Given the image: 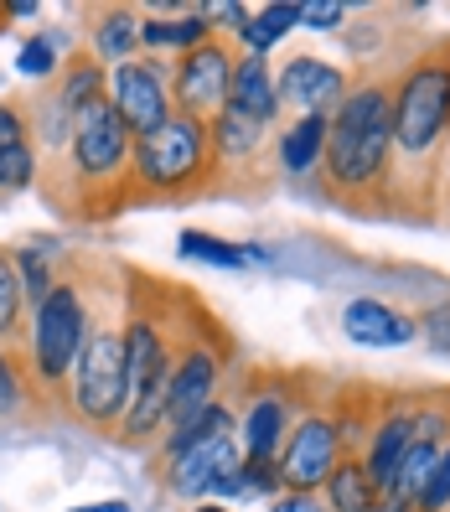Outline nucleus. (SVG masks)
Wrapping results in <instances>:
<instances>
[{"label": "nucleus", "instance_id": "14", "mask_svg": "<svg viewBox=\"0 0 450 512\" xmlns=\"http://www.w3.org/2000/svg\"><path fill=\"white\" fill-rule=\"evenodd\" d=\"M26 342H32V311H26L21 269H16L11 249H0V352L21 368L26 363Z\"/></svg>", "mask_w": 450, "mask_h": 512}, {"label": "nucleus", "instance_id": "11", "mask_svg": "<svg viewBox=\"0 0 450 512\" xmlns=\"http://www.w3.org/2000/svg\"><path fill=\"white\" fill-rule=\"evenodd\" d=\"M233 466H238L233 430H228V435H213V440H197L192 450H182V456L166 461V492L202 502V492H218V481H223Z\"/></svg>", "mask_w": 450, "mask_h": 512}, {"label": "nucleus", "instance_id": "33", "mask_svg": "<svg viewBox=\"0 0 450 512\" xmlns=\"http://www.w3.org/2000/svg\"><path fill=\"white\" fill-rule=\"evenodd\" d=\"M430 342H435V352H450V316L445 311L430 316Z\"/></svg>", "mask_w": 450, "mask_h": 512}, {"label": "nucleus", "instance_id": "17", "mask_svg": "<svg viewBox=\"0 0 450 512\" xmlns=\"http://www.w3.org/2000/svg\"><path fill=\"white\" fill-rule=\"evenodd\" d=\"M414 445V419H409V409H394L378 425V435H373V456H368V476H373V487L378 492H388L394 487V476H399V461H404V450Z\"/></svg>", "mask_w": 450, "mask_h": 512}, {"label": "nucleus", "instance_id": "37", "mask_svg": "<svg viewBox=\"0 0 450 512\" xmlns=\"http://www.w3.org/2000/svg\"><path fill=\"white\" fill-rule=\"evenodd\" d=\"M0 16H6V6H0ZM0 26H6V21H0Z\"/></svg>", "mask_w": 450, "mask_h": 512}, {"label": "nucleus", "instance_id": "29", "mask_svg": "<svg viewBox=\"0 0 450 512\" xmlns=\"http://www.w3.org/2000/svg\"><path fill=\"white\" fill-rule=\"evenodd\" d=\"M450 507V445L440 450V461L425 481V492H419V512H445Z\"/></svg>", "mask_w": 450, "mask_h": 512}, {"label": "nucleus", "instance_id": "31", "mask_svg": "<svg viewBox=\"0 0 450 512\" xmlns=\"http://www.w3.org/2000/svg\"><path fill=\"white\" fill-rule=\"evenodd\" d=\"M347 16V6H300V21L316 26V32H326V26H337Z\"/></svg>", "mask_w": 450, "mask_h": 512}, {"label": "nucleus", "instance_id": "16", "mask_svg": "<svg viewBox=\"0 0 450 512\" xmlns=\"http://www.w3.org/2000/svg\"><path fill=\"white\" fill-rule=\"evenodd\" d=\"M238 114L259 119V125H269V119L280 114V94H275V73H269L264 57L244 52L238 57V73H233V99H228Z\"/></svg>", "mask_w": 450, "mask_h": 512}, {"label": "nucleus", "instance_id": "27", "mask_svg": "<svg viewBox=\"0 0 450 512\" xmlns=\"http://www.w3.org/2000/svg\"><path fill=\"white\" fill-rule=\"evenodd\" d=\"M16 68H21V78H42V83H57V73H63V63H57V52H52L47 37L26 42L21 57H16Z\"/></svg>", "mask_w": 450, "mask_h": 512}, {"label": "nucleus", "instance_id": "1", "mask_svg": "<svg viewBox=\"0 0 450 512\" xmlns=\"http://www.w3.org/2000/svg\"><path fill=\"white\" fill-rule=\"evenodd\" d=\"M326 182L337 192H368L383 187L388 161H394V83L368 78L347 88V99L326 130Z\"/></svg>", "mask_w": 450, "mask_h": 512}, {"label": "nucleus", "instance_id": "15", "mask_svg": "<svg viewBox=\"0 0 450 512\" xmlns=\"http://www.w3.org/2000/svg\"><path fill=\"white\" fill-rule=\"evenodd\" d=\"M259 150H264V125H259V119H249V114H238V109L228 104V109L213 119V161H218V176L259 161Z\"/></svg>", "mask_w": 450, "mask_h": 512}, {"label": "nucleus", "instance_id": "21", "mask_svg": "<svg viewBox=\"0 0 450 512\" xmlns=\"http://www.w3.org/2000/svg\"><path fill=\"white\" fill-rule=\"evenodd\" d=\"M104 21H94V52H99V63H130L135 57V42H140V11H99Z\"/></svg>", "mask_w": 450, "mask_h": 512}, {"label": "nucleus", "instance_id": "36", "mask_svg": "<svg viewBox=\"0 0 450 512\" xmlns=\"http://www.w3.org/2000/svg\"><path fill=\"white\" fill-rule=\"evenodd\" d=\"M192 512H228V507H218V502H197Z\"/></svg>", "mask_w": 450, "mask_h": 512}, {"label": "nucleus", "instance_id": "30", "mask_svg": "<svg viewBox=\"0 0 450 512\" xmlns=\"http://www.w3.org/2000/svg\"><path fill=\"white\" fill-rule=\"evenodd\" d=\"M26 130H32V119L16 104H0V145H26Z\"/></svg>", "mask_w": 450, "mask_h": 512}, {"label": "nucleus", "instance_id": "24", "mask_svg": "<svg viewBox=\"0 0 450 512\" xmlns=\"http://www.w3.org/2000/svg\"><path fill=\"white\" fill-rule=\"evenodd\" d=\"M259 492H280V476L275 466H249V461H238L223 481H218V497H259Z\"/></svg>", "mask_w": 450, "mask_h": 512}, {"label": "nucleus", "instance_id": "9", "mask_svg": "<svg viewBox=\"0 0 450 512\" xmlns=\"http://www.w3.org/2000/svg\"><path fill=\"white\" fill-rule=\"evenodd\" d=\"M213 394H218V352H207L202 342H182L171 373V399H166V430H182L197 414H207Z\"/></svg>", "mask_w": 450, "mask_h": 512}, {"label": "nucleus", "instance_id": "18", "mask_svg": "<svg viewBox=\"0 0 450 512\" xmlns=\"http://www.w3.org/2000/svg\"><path fill=\"white\" fill-rule=\"evenodd\" d=\"M326 114H300L295 125L280 135V171H311L321 156H326Z\"/></svg>", "mask_w": 450, "mask_h": 512}, {"label": "nucleus", "instance_id": "2", "mask_svg": "<svg viewBox=\"0 0 450 512\" xmlns=\"http://www.w3.org/2000/svg\"><path fill=\"white\" fill-rule=\"evenodd\" d=\"M88 321H94V290L78 275L57 280L42 311L32 316V342H26L21 378L32 388V404H63L73 394V373L88 342Z\"/></svg>", "mask_w": 450, "mask_h": 512}, {"label": "nucleus", "instance_id": "28", "mask_svg": "<svg viewBox=\"0 0 450 512\" xmlns=\"http://www.w3.org/2000/svg\"><path fill=\"white\" fill-rule=\"evenodd\" d=\"M21 404H32V388H26L21 368L11 363L6 352H0V419H11Z\"/></svg>", "mask_w": 450, "mask_h": 512}, {"label": "nucleus", "instance_id": "34", "mask_svg": "<svg viewBox=\"0 0 450 512\" xmlns=\"http://www.w3.org/2000/svg\"><path fill=\"white\" fill-rule=\"evenodd\" d=\"M373 512H419V502H404V497H394V492H383Z\"/></svg>", "mask_w": 450, "mask_h": 512}, {"label": "nucleus", "instance_id": "23", "mask_svg": "<svg viewBox=\"0 0 450 512\" xmlns=\"http://www.w3.org/2000/svg\"><path fill=\"white\" fill-rule=\"evenodd\" d=\"M435 461H440V445H430V440H414V445L404 450L399 476H394V487H388V492L404 497V502H419V492H425V481H430Z\"/></svg>", "mask_w": 450, "mask_h": 512}, {"label": "nucleus", "instance_id": "3", "mask_svg": "<svg viewBox=\"0 0 450 512\" xmlns=\"http://www.w3.org/2000/svg\"><path fill=\"white\" fill-rule=\"evenodd\" d=\"M130 311L119 295H94V321L73 373V414L99 435H119L130 414V347H125Z\"/></svg>", "mask_w": 450, "mask_h": 512}, {"label": "nucleus", "instance_id": "7", "mask_svg": "<svg viewBox=\"0 0 450 512\" xmlns=\"http://www.w3.org/2000/svg\"><path fill=\"white\" fill-rule=\"evenodd\" d=\"M109 99H114L119 119H125V130L135 140L156 135L176 114V104H171V68L156 63V57H130V63L109 68Z\"/></svg>", "mask_w": 450, "mask_h": 512}, {"label": "nucleus", "instance_id": "5", "mask_svg": "<svg viewBox=\"0 0 450 512\" xmlns=\"http://www.w3.org/2000/svg\"><path fill=\"white\" fill-rule=\"evenodd\" d=\"M450 135V42L425 52L394 83V161L425 166Z\"/></svg>", "mask_w": 450, "mask_h": 512}, {"label": "nucleus", "instance_id": "35", "mask_svg": "<svg viewBox=\"0 0 450 512\" xmlns=\"http://www.w3.org/2000/svg\"><path fill=\"white\" fill-rule=\"evenodd\" d=\"M73 512H130L125 502H88V507H73Z\"/></svg>", "mask_w": 450, "mask_h": 512}, {"label": "nucleus", "instance_id": "20", "mask_svg": "<svg viewBox=\"0 0 450 512\" xmlns=\"http://www.w3.org/2000/svg\"><path fill=\"white\" fill-rule=\"evenodd\" d=\"M378 487L363 461H337V471L326 476V502H332V512H373L378 507Z\"/></svg>", "mask_w": 450, "mask_h": 512}, {"label": "nucleus", "instance_id": "26", "mask_svg": "<svg viewBox=\"0 0 450 512\" xmlns=\"http://www.w3.org/2000/svg\"><path fill=\"white\" fill-rule=\"evenodd\" d=\"M16 269H21V290H26V311H42V300L52 295V264L47 259H37V254H16Z\"/></svg>", "mask_w": 450, "mask_h": 512}, {"label": "nucleus", "instance_id": "22", "mask_svg": "<svg viewBox=\"0 0 450 512\" xmlns=\"http://www.w3.org/2000/svg\"><path fill=\"white\" fill-rule=\"evenodd\" d=\"M176 249H182L187 259H202L213 269H249V264H264L259 249H244V244H223V238H207L197 228H187L182 238H176Z\"/></svg>", "mask_w": 450, "mask_h": 512}, {"label": "nucleus", "instance_id": "6", "mask_svg": "<svg viewBox=\"0 0 450 512\" xmlns=\"http://www.w3.org/2000/svg\"><path fill=\"white\" fill-rule=\"evenodd\" d=\"M233 73H238V47L223 32H213L202 47L182 52L171 63V104H176V114L213 125L233 99Z\"/></svg>", "mask_w": 450, "mask_h": 512}, {"label": "nucleus", "instance_id": "25", "mask_svg": "<svg viewBox=\"0 0 450 512\" xmlns=\"http://www.w3.org/2000/svg\"><path fill=\"white\" fill-rule=\"evenodd\" d=\"M32 176H37L32 140H26V145H0V192H21V187H32Z\"/></svg>", "mask_w": 450, "mask_h": 512}, {"label": "nucleus", "instance_id": "10", "mask_svg": "<svg viewBox=\"0 0 450 512\" xmlns=\"http://www.w3.org/2000/svg\"><path fill=\"white\" fill-rule=\"evenodd\" d=\"M275 94L295 114H326V109L337 114V104L347 99V73L332 68V63H321V57H311V52H300V57H290V63L280 68Z\"/></svg>", "mask_w": 450, "mask_h": 512}, {"label": "nucleus", "instance_id": "12", "mask_svg": "<svg viewBox=\"0 0 450 512\" xmlns=\"http://www.w3.org/2000/svg\"><path fill=\"white\" fill-rule=\"evenodd\" d=\"M342 331L357 347H404V342L419 337V326L404 311L383 306V300H352L342 311Z\"/></svg>", "mask_w": 450, "mask_h": 512}, {"label": "nucleus", "instance_id": "19", "mask_svg": "<svg viewBox=\"0 0 450 512\" xmlns=\"http://www.w3.org/2000/svg\"><path fill=\"white\" fill-rule=\"evenodd\" d=\"M213 37V21L207 11H187V16H171V21H140V42L156 47V52H192Z\"/></svg>", "mask_w": 450, "mask_h": 512}, {"label": "nucleus", "instance_id": "8", "mask_svg": "<svg viewBox=\"0 0 450 512\" xmlns=\"http://www.w3.org/2000/svg\"><path fill=\"white\" fill-rule=\"evenodd\" d=\"M337 450H342V430L326 414H306L295 419V430L275 461L280 492H316L326 487V476L337 471Z\"/></svg>", "mask_w": 450, "mask_h": 512}, {"label": "nucleus", "instance_id": "13", "mask_svg": "<svg viewBox=\"0 0 450 512\" xmlns=\"http://www.w3.org/2000/svg\"><path fill=\"white\" fill-rule=\"evenodd\" d=\"M285 430L290 425V409L280 394H259L244 414V461L249 466H275L280 450H285Z\"/></svg>", "mask_w": 450, "mask_h": 512}, {"label": "nucleus", "instance_id": "4", "mask_svg": "<svg viewBox=\"0 0 450 512\" xmlns=\"http://www.w3.org/2000/svg\"><path fill=\"white\" fill-rule=\"evenodd\" d=\"M213 176H218L213 125H202V119L171 114L156 135L135 140V161H130V192L135 197L192 192V187H207Z\"/></svg>", "mask_w": 450, "mask_h": 512}, {"label": "nucleus", "instance_id": "32", "mask_svg": "<svg viewBox=\"0 0 450 512\" xmlns=\"http://www.w3.org/2000/svg\"><path fill=\"white\" fill-rule=\"evenodd\" d=\"M269 512H321V502H316V492H280Z\"/></svg>", "mask_w": 450, "mask_h": 512}]
</instances>
